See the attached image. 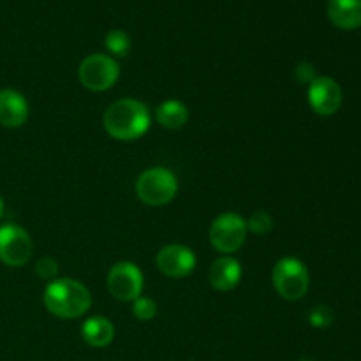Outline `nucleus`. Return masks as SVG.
<instances>
[{"label":"nucleus","mask_w":361,"mask_h":361,"mask_svg":"<svg viewBox=\"0 0 361 361\" xmlns=\"http://www.w3.org/2000/svg\"><path fill=\"white\" fill-rule=\"evenodd\" d=\"M104 129L118 141L140 140L150 127V111L136 99H120L104 113Z\"/></svg>","instance_id":"nucleus-1"},{"label":"nucleus","mask_w":361,"mask_h":361,"mask_svg":"<svg viewBox=\"0 0 361 361\" xmlns=\"http://www.w3.org/2000/svg\"><path fill=\"white\" fill-rule=\"evenodd\" d=\"M44 305L49 314L62 319H76L92 305L90 291L74 279H55L44 291Z\"/></svg>","instance_id":"nucleus-2"},{"label":"nucleus","mask_w":361,"mask_h":361,"mask_svg":"<svg viewBox=\"0 0 361 361\" xmlns=\"http://www.w3.org/2000/svg\"><path fill=\"white\" fill-rule=\"evenodd\" d=\"M275 291L289 302L302 300L309 291L310 277L305 264L296 257H282L271 274Z\"/></svg>","instance_id":"nucleus-3"},{"label":"nucleus","mask_w":361,"mask_h":361,"mask_svg":"<svg viewBox=\"0 0 361 361\" xmlns=\"http://www.w3.org/2000/svg\"><path fill=\"white\" fill-rule=\"evenodd\" d=\"M178 190V182L173 171L166 168H150L140 175L136 182V194L145 204L162 207L168 204Z\"/></svg>","instance_id":"nucleus-4"},{"label":"nucleus","mask_w":361,"mask_h":361,"mask_svg":"<svg viewBox=\"0 0 361 361\" xmlns=\"http://www.w3.org/2000/svg\"><path fill=\"white\" fill-rule=\"evenodd\" d=\"M120 76V67L113 56L104 53L88 55L78 69L81 85L92 92H104L116 83Z\"/></svg>","instance_id":"nucleus-5"},{"label":"nucleus","mask_w":361,"mask_h":361,"mask_svg":"<svg viewBox=\"0 0 361 361\" xmlns=\"http://www.w3.org/2000/svg\"><path fill=\"white\" fill-rule=\"evenodd\" d=\"M247 238V222L236 214H222L210 228V242L222 254H233Z\"/></svg>","instance_id":"nucleus-6"},{"label":"nucleus","mask_w":361,"mask_h":361,"mask_svg":"<svg viewBox=\"0 0 361 361\" xmlns=\"http://www.w3.org/2000/svg\"><path fill=\"white\" fill-rule=\"evenodd\" d=\"M34 252V243L23 228L16 224L0 226V261L7 267H23Z\"/></svg>","instance_id":"nucleus-7"},{"label":"nucleus","mask_w":361,"mask_h":361,"mask_svg":"<svg viewBox=\"0 0 361 361\" xmlns=\"http://www.w3.org/2000/svg\"><path fill=\"white\" fill-rule=\"evenodd\" d=\"M108 289L120 302H134L143 291V274L129 261L116 263L108 274Z\"/></svg>","instance_id":"nucleus-8"},{"label":"nucleus","mask_w":361,"mask_h":361,"mask_svg":"<svg viewBox=\"0 0 361 361\" xmlns=\"http://www.w3.org/2000/svg\"><path fill=\"white\" fill-rule=\"evenodd\" d=\"M309 104L317 115H335L342 106V88L331 78L317 76L309 85Z\"/></svg>","instance_id":"nucleus-9"},{"label":"nucleus","mask_w":361,"mask_h":361,"mask_svg":"<svg viewBox=\"0 0 361 361\" xmlns=\"http://www.w3.org/2000/svg\"><path fill=\"white\" fill-rule=\"evenodd\" d=\"M157 267L166 277H187L196 268V254L189 247L171 243V245L162 247L161 252L157 254Z\"/></svg>","instance_id":"nucleus-10"},{"label":"nucleus","mask_w":361,"mask_h":361,"mask_svg":"<svg viewBox=\"0 0 361 361\" xmlns=\"http://www.w3.org/2000/svg\"><path fill=\"white\" fill-rule=\"evenodd\" d=\"M28 118V102L18 90L4 88L0 90V126L7 129H18Z\"/></svg>","instance_id":"nucleus-11"},{"label":"nucleus","mask_w":361,"mask_h":361,"mask_svg":"<svg viewBox=\"0 0 361 361\" xmlns=\"http://www.w3.org/2000/svg\"><path fill=\"white\" fill-rule=\"evenodd\" d=\"M208 281L217 291H231L242 281V264L231 256L219 257L208 271Z\"/></svg>","instance_id":"nucleus-12"},{"label":"nucleus","mask_w":361,"mask_h":361,"mask_svg":"<svg viewBox=\"0 0 361 361\" xmlns=\"http://www.w3.org/2000/svg\"><path fill=\"white\" fill-rule=\"evenodd\" d=\"M328 18L342 30H355L361 27V0H330Z\"/></svg>","instance_id":"nucleus-13"},{"label":"nucleus","mask_w":361,"mask_h":361,"mask_svg":"<svg viewBox=\"0 0 361 361\" xmlns=\"http://www.w3.org/2000/svg\"><path fill=\"white\" fill-rule=\"evenodd\" d=\"M81 337L92 348H106L113 342L115 337V328L109 323V319L102 316L90 317L81 326Z\"/></svg>","instance_id":"nucleus-14"},{"label":"nucleus","mask_w":361,"mask_h":361,"mask_svg":"<svg viewBox=\"0 0 361 361\" xmlns=\"http://www.w3.org/2000/svg\"><path fill=\"white\" fill-rule=\"evenodd\" d=\"M155 118L166 129H182L189 120V109L183 102L171 99V101H166L159 106L157 111H155Z\"/></svg>","instance_id":"nucleus-15"},{"label":"nucleus","mask_w":361,"mask_h":361,"mask_svg":"<svg viewBox=\"0 0 361 361\" xmlns=\"http://www.w3.org/2000/svg\"><path fill=\"white\" fill-rule=\"evenodd\" d=\"M104 46L111 55L127 56L130 51V37L123 30H111L106 34Z\"/></svg>","instance_id":"nucleus-16"},{"label":"nucleus","mask_w":361,"mask_h":361,"mask_svg":"<svg viewBox=\"0 0 361 361\" xmlns=\"http://www.w3.org/2000/svg\"><path fill=\"white\" fill-rule=\"evenodd\" d=\"M133 314L140 321H150L157 316V303L147 296H140L133 302Z\"/></svg>","instance_id":"nucleus-17"},{"label":"nucleus","mask_w":361,"mask_h":361,"mask_svg":"<svg viewBox=\"0 0 361 361\" xmlns=\"http://www.w3.org/2000/svg\"><path fill=\"white\" fill-rule=\"evenodd\" d=\"M271 228H274V219H271V215L264 210L254 212V214L250 215L249 221H247V229H250V231L256 233V235H264V233L270 231Z\"/></svg>","instance_id":"nucleus-18"},{"label":"nucleus","mask_w":361,"mask_h":361,"mask_svg":"<svg viewBox=\"0 0 361 361\" xmlns=\"http://www.w3.org/2000/svg\"><path fill=\"white\" fill-rule=\"evenodd\" d=\"M309 323L314 328H328L334 323V310L326 305L312 307L309 312Z\"/></svg>","instance_id":"nucleus-19"},{"label":"nucleus","mask_w":361,"mask_h":361,"mask_svg":"<svg viewBox=\"0 0 361 361\" xmlns=\"http://www.w3.org/2000/svg\"><path fill=\"white\" fill-rule=\"evenodd\" d=\"M35 271L39 274V277H42L44 281H55L56 274H59V264L51 257H42L41 261L35 267Z\"/></svg>","instance_id":"nucleus-20"},{"label":"nucleus","mask_w":361,"mask_h":361,"mask_svg":"<svg viewBox=\"0 0 361 361\" xmlns=\"http://www.w3.org/2000/svg\"><path fill=\"white\" fill-rule=\"evenodd\" d=\"M296 78H298L300 81H302V83H312L314 80H316V71H314V67L310 66V63H307V62H303V63H300L298 67H296Z\"/></svg>","instance_id":"nucleus-21"},{"label":"nucleus","mask_w":361,"mask_h":361,"mask_svg":"<svg viewBox=\"0 0 361 361\" xmlns=\"http://www.w3.org/2000/svg\"><path fill=\"white\" fill-rule=\"evenodd\" d=\"M4 212H6V203H4L2 196H0V219L4 217Z\"/></svg>","instance_id":"nucleus-22"},{"label":"nucleus","mask_w":361,"mask_h":361,"mask_svg":"<svg viewBox=\"0 0 361 361\" xmlns=\"http://www.w3.org/2000/svg\"><path fill=\"white\" fill-rule=\"evenodd\" d=\"M300 361H314V360L312 358H302Z\"/></svg>","instance_id":"nucleus-23"}]
</instances>
